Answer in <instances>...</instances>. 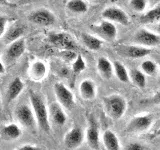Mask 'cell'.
<instances>
[{
	"label": "cell",
	"mask_w": 160,
	"mask_h": 150,
	"mask_svg": "<svg viewBox=\"0 0 160 150\" xmlns=\"http://www.w3.org/2000/svg\"><path fill=\"white\" fill-rule=\"evenodd\" d=\"M29 100L36 118L37 126L45 133L50 132V118L49 111L43 97L34 91L29 92Z\"/></svg>",
	"instance_id": "6da1fadb"
},
{
	"label": "cell",
	"mask_w": 160,
	"mask_h": 150,
	"mask_svg": "<svg viewBox=\"0 0 160 150\" xmlns=\"http://www.w3.org/2000/svg\"><path fill=\"white\" fill-rule=\"evenodd\" d=\"M104 111L108 116L118 120L121 118L127 110V101L123 96L119 94H111L103 98Z\"/></svg>",
	"instance_id": "7a4b0ae2"
},
{
	"label": "cell",
	"mask_w": 160,
	"mask_h": 150,
	"mask_svg": "<svg viewBox=\"0 0 160 150\" xmlns=\"http://www.w3.org/2000/svg\"><path fill=\"white\" fill-rule=\"evenodd\" d=\"M153 123V115L151 114H142L133 117L127 124L125 131L128 133L139 134L146 131L150 128Z\"/></svg>",
	"instance_id": "3957f363"
},
{
	"label": "cell",
	"mask_w": 160,
	"mask_h": 150,
	"mask_svg": "<svg viewBox=\"0 0 160 150\" xmlns=\"http://www.w3.org/2000/svg\"><path fill=\"white\" fill-rule=\"evenodd\" d=\"M15 118L17 121L28 129H33L37 125L36 118H35L34 112L32 110V107L28 106L26 104H21L15 108L14 111Z\"/></svg>",
	"instance_id": "277c9868"
},
{
	"label": "cell",
	"mask_w": 160,
	"mask_h": 150,
	"mask_svg": "<svg viewBox=\"0 0 160 150\" xmlns=\"http://www.w3.org/2000/svg\"><path fill=\"white\" fill-rule=\"evenodd\" d=\"M54 94L56 96L58 103L63 108L71 109L74 105V95L70 90L65 86L63 83H55L54 84Z\"/></svg>",
	"instance_id": "5b68a950"
},
{
	"label": "cell",
	"mask_w": 160,
	"mask_h": 150,
	"mask_svg": "<svg viewBox=\"0 0 160 150\" xmlns=\"http://www.w3.org/2000/svg\"><path fill=\"white\" fill-rule=\"evenodd\" d=\"M116 52L121 56L127 58H142L147 56L151 52V49L140 45H118L116 47Z\"/></svg>",
	"instance_id": "8992f818"
},
{
	"label": "cell",
	"mask_w": 160,
	"mask_h": 150,
	"mask_svg": "<svg viewBox=\"0 0 160 150\" xmlns=\"http://www.w3.org/2000/svg\"><path fill=\"white\" fill-rule=\"evenodd\" d=\"M134 42L143 47H153L157 46L160 43V37L157 34L150 32L147 29H140L134 35Z\"/></svg>",
	"instance_id": "52a82bcc"
},
{
	"label": "cell",
	"mask_w": 160,
	"mask_h": 150,
	"mask_svg": "<svg viewBox=\"0 0 160 150\" xmlns=\"http://www.w3.org/2000/svg\"><path fill=\"white\" fill-rule=\"evenodd\" d=\"M85 134L82 128L73 127L65 134L64 136V145L69 150H74L78 148L84 141Z\"/></svg>",
	"instance_id": "ba28073f"
},
{
	"label": "cell",
	"mask_w": 160,
	"mask_h": 150,
	"mask_svg": "<svg viewBox=\"0 0 160 150\" xmlns=\"http://www.w3.org/2000/svg\"><path fill=\"white\" fill-rule=\"evenodd\" d=\"M102 17L104 20L110 22H116L122 25L129 24V17L124 10L118 7H107L102 11Z\"/></svg>",
	"instance_id": "9c48e42d"
},
{
	"label": "cell",
	"mask_w": 160,
	"mask_h": 150,
	"mask_svg": "<svg viewBox=\"0 0 160 150\" xmlns=\"http://www.w3.org/2000/svg\"><path fill=\"white\" fill-rule=\"evenodd\" d=\"M50 42L54 46L63 50H75L77 48L74 40L66 33H52L49 35Z\"/></svg>",
	"instance_id": "30bf717a"
},
{
	"label": "cell",
	"mask_w": 160,
	"mask_h": 150,
	"mask_svg": "<svg viewBox=\"0 0 160 150\" xmlns=\"http://www.w3.org/2000/svg\"><path fill=\"white\" fill-rule=\"evenodd\" d=\"M94 32H96L100 37L107 40V41H113L117 36V29L116 26L110 21L103 20L96 26L92 27Z\"/></svg>",
	"instance_id": "8fae6325"
},
{
	"label": "cell",
	"mask_w": 160,
	"mask_h": 150,
	"mask_svg": "<svg viewBox=\"0 0 160 150\" xmlns=\"http://www.w3.org/2000/svg\"><path fill=\"white\" fill-rule=\"evenodd\" d=\"M49 118L57 126H62L67 121V115L58 102H52L48 107Z\"/></svg>",
	"instance_id": "7c38bea8"
},
{
	"label": "cell",
	"mask_w": 160,
	"mask_h": 150,
	"mask_svg": "<svg viewBox=\"0 0 160 150\" xmlns=\"http://www.w3.org/2000/svg\"><path fill=\"white\" fill-rule=\"evenodd\" d=\"M22 130L16 123L5 124L0 128V137L5 141H14L21 137Z\"/></svg>",
	"instance_id": "4fadbf2b"
},
{
	"label": "cell",
	"mask_w": 160,
	"mask_h": 150,
	"mask_svg": "<svg viewBox=\"0 0 160 150\" xmlns=\"http://www.w3.org/2000/svg\"><path fill=\"white\" fill-rule=\"evenodd\" d=\"M85 138L88 146L93 150H98L100 147V132L97 124L91 123L85 133Z\"/></svg>",
	"instance_id": "5bb4252c"
},
{
	"label": "cell",
	"mask_w": 160,
	"mask_h": 150,
	"mask_svg": "<svg viewBox=\"0 0 160 150\" xmlns=\"http://www.w3.org/2000/svg\"><path fill=\"white\" fill-rule=\"evenodd\" d=\"M29 19L32 22L38 25H43V26L51 25L55 21L54 15L51 12H49L48 10H38V11H35L30 15Z\"/></svg>",
	"instance_id": "9a60e30c"
},
{
	"label": "cell",
	"mask_w": 160,
	"mask_h": 150,
	"mask_svg": "<svg viewBox=\"0 0 160 150\" xmlns=\"http://www.w3.org/2000/svg\"><path fill=\"white\" fill-rule=\"evenodd\" d=\"M79 92L85 100H92L96 96V85L91 79H85L79 85Z\"/></svg>",
	"instance_id": "2e32d148"
},
{
	"label": "cell",
	"mask_w": 160,
	"mask_h": 150,
	"mask_svg": "<svg viewBox=\"0 0 160 150\" xmlns=\"http://www.w3.org/2000/svg\"><path fill=\"white\" fill-rule=\"evenodd\" d=\"M29 77L34 81H41L45 78L47 73V67L42 61H35L29 68Z\"/></svg>",
	"instance_id": "e0dca14e"
},
{
	"label": "cell",
	"mask_w": 160,
	"mask_h": 150,
	"mask_svg": "<svg viewBox=\"0 0 160 150\" xmlns=\"http://www.w3.org/2000/svg\"><path fill=\"white\" fill-rule=\"evenodd\" d=\"M102 141L106 150H121L117 135L112 130H106L102 135Z\"/></svg>",
	"instance_id": "ac0fdd59"
},
{
	"label": "cell",
	"mask_w": 160,
	"mask_h": 150,
	"mask_svg": "<svg viewBox=\"0 0 160 150\" xmlns=\"http://www.w3.org/2000/svg\"><path fill=\"white\" fill-rule=\"evenodd\" d=\"M24 89V82L21 80V78L16 77L14 78L11 82L9 83L7 88V99L8 101H13L22 93Z\"/></svg>",
	"instance_id": "d6986e66"
},
{
	"label": "cell",
	"mask_w": 160,
	"mask_h": 150,
	"mask_svg": "<svg viewBox=\"0 0 160 150\" xmlns=\"http://www.w3.org/2000/svg\"><path fill=\"white\" fill-rule=\"evenodd\" d=\"M24 51H25L24 39H18L15 42L9 45V47L7 49V57L10 60L14 61V60H17L21 56Z\"/></svg>",
	"instance_id": "ffe728a7"
},
{
	"label": "cell",
	"mask_w": 160,
	"mask_h": 150,
	"mask_svg": "<svg viewBox=\"0 0 160 150\" xmlns=\"http://www.w3.org/2000/svg\"><path fill=\"white\" fill-rule=\"evenodd\" d=\"M97 70L100 75L105 79H110L113 75V64L109 59L105 57H100L97 60Z\"/></svg>",
	"instance_id": "44dd1931"
},
{
	"label": "cell",
	"mask_w": 160,
	"mask_h": 150,
	"mask_svg": "<svg viewBox=\"0 0 160 150\" xmlns=\"http://www.w3.org/2000/svg\"><path fill=\"white\" fill-rule=\"evenodd\" d=\"M81 38L85 46L88 49L92 50V51H97L102 46V40L96 36H93V35L82 33Z\"/></svg>",
	"instance_id": "7402d4cb"
},
{
	"label": "cell",
	"mask_w": 160,
	"mask_h": 150,
	"mask_svg": "<svg viewBox=\"0 0 160 150\" xmlns=\"http://www.w3.org/2000/svg\"><path fill=\"white\" fill-rule=\"evenodd\" d=\"M129 76L131 81L135 86H137L140 89H144L146 86V75H145L141 70L138 69H131L129 73Z\"/></svg>",
	"instance_id": "603a6c76"
},
{
	"label": "cell",
	"mask_w": 160,
	"mask_h": 150,
	"mask_svg": "<svg viewBox=\"0 0 160 150\" xmlns=\"http://www.w3.org/2000/svg\"><path fill=\"white\" fill-rule=\"evenodd\" d=\"M113 70L119 81H121L123 83H128L130 81L129 72L127 71L126 67H125L121 62L115 61L113 63Z\"/></svg>",
	"instance_id": "cb8c5ba5"
},
{
	"label": "cell",
	"mask_w": 160,
	"mask_h": 150,
	"mask_svg": "<svg viewBox=\"0 0 160 150\" xmlns=\"http://www.w3.org/2000/svg\"><path fill=\"white\" fill-rule=\"evenodd\" d=\"M158 19H160V4L157 5L155 8H152L151 10H149L148 12L143 14L140 17V22L143 24H148L157 21Z\"/></svg>",
	"instance_id": "d4e9b609"
},
{
	"label": "cell",
	"mask_w": 160,
	"mask_h": 150,
	"mask_svg": "<svg viewBox=\"0 0 160 150\" xmlns=\"http://www.w3.org/2000/svg\"><path fill=\"white\" fill-rule=\"evenodd\" d=\"M67 8L74 13H85L88 10V5L84 0H69Z\"/></svg>",
	"instance_id": "484cf974"
},
{
	"label": "cell",
	"mask_w": 160,
	"mask_h": 150,
	"mask_svg": "<svg viewBox=\"0 0 160 150\" xmlns=\"http://www.w3.org/2000/svg\"><path fill=\"white\" fill-rule=\"evenodd\" d=\"M23 33V28L19 25H14L13 27H11L8 32L5 35V42L6 43H13L16 40H18V38L21 36Z\"/></svg>",
	"instance_id": "4316f807"
},
{
	"label": "cell",
	"mask_w": 160,
	"mask_h": 150,
	"mask_svg": "<svg viewBox=\"0 0 160 150\" xmlns=\"http://www.w3.org/2000/svg\"><path fill=\"white\" fill-rule=\"evenodd\" d=\"M141 71L148 76H153L157 73V65L152 60H145L141 63Z\"/></svg>",
	"instance_id": "83f0119b"
},
{
	"label": "cell",
	"mask_w": 160,
	"mask_h": 150,
	"mask_svg": "<svg viewBox=\"0 0 160 150\" xmlns=\"http://www.w3.org/2000/svg\"><path fill=\"white\" fill-rule=\"evenodd\" d=\"M73 71L76 72V73H80L82 72L83 70L86 68V64H85V61L83 57L81 56V55H77L76 58H75L74 60V63H73Z\"/></svg>",
	"instance_id": "f1b7e54d"
},
{
	"label": "cell",
	"mask_w": 160,
	"mask_h": 150,
	"mask_svg": "<svg viewBox=\"0 0 160 150\" xmlns=\"http://www.w3.org/2000/svg\"><path fill=\"white\" fill-rule=\"evenodd\" d=\"M130 5L135 11L142 12L147 6V1L146 0H130Z\"/></svg>",
	"instance_id": "f546056e"
},
{
	"label": "cell",
	"mask_w": 160,
	"mask_h": 150,
	"mask_svg": "<svg viewBox=\"0 0 160 150\" xmlns=\"http://www.w3.org/2000/svg\"><path fill=\"white\" fill-rule=\"evenodd\" d=\"M124 150H145V148L142 144H140L138 142H132L127 144L125 146Z\"/></svg>",
	"instance_id": "4dcf8cb0"
},
{
	"label": "cell",
	"mask_w": 160,
	"mask_h": 150,
	"mask_svg": "<svg viewBox=\"0 0 160 150\" xmlns=\"http://www.w3.org/2000/svg\"><path fill=\"white\" fill-rule=\"evenodd\" d=\"M62 56L65 60H68V61H71V60H75L76 57V54H75L74 50H63L62 52Z\"/></svg>",
	"instance_id": "1f68e13d"
},
{
	"label": "cell",
	"mask_w": 160,
	"mask_h": 150,
	"mask_svg": "<svg viewBox=\"0 0 160 150\" xmlns=\"http://www.w3.org/2000/svg\"><path fill=\"white\" fill-rule=\"evenodd\" d=\"M13 150H41V148L36 146V145L25 144V145H22V146H19L17 148H14Z\"/></svg>",
	"instance_id": "d6a6232c"
},
{
	"label": "cell",
	"mask_w": 160,
	"mask_h": 150,
	"mask_svg": "<svg viewBox=\"0 0 160 150\" xmlns=\"http://www.w3.org/2000/svg\"><path fill=\"white\" fill-rule=\"evenodd\" d=\"M5 24H6V19L3 18V17H0V36L4 33Z\"/></svg>",
	"instance_id": "836d02e7"
},
{
	"label": "cell",
	"mask_w": 160,
	"mask_h": 150,
	"mask_svg": "<svg viewBox=\"0 0 160 150\" xmlns=\"http://www.w3.org/2000/svg\"><path fill=\"white\" fill-rule=\"evenodd\" d=\"M153 103L157 104V105H160V89L158 91L155 93V95L153 96Z\"/></svg>",
	"instance_id": "e575fe53"
},
{
	"label": "cell",
	"mask_w": 160,
	"mask_h": 150,
	"mask_svg": "<svg viewBox=\"0 0 160 150\" xmlns=\"http://www.w3.org/2000/svg\"><path fill=\"white\" fill-rule=\"evenodd\" d=\"M4 73H5V66L2 63L1 59H0V74H4Z\"/></svg>",
	"instance_id": "d590c367"
},
{
	"label": "cell",
	"mask_w": 160,
	"mask_h": 150,
	"mask_svg": "<svg viewBox=\"0 0 160 150\" xmlns=\"http://www.w3.org/2000/svg\"><path fill=\"white\" fill-rule=\"evenodd\" d=\"M155 136H157V137H158V136H160V127H159V128L157 129L156 133H155Z\"/></svg>",
	"instance_id": "8d00e7d4"
},
{
	"label": "cell",
	"mask_w": 160,
	"mask_h": 150,
	"mask_svg": "<svg viewBox=\"0 0 160 150\" xmlns=\"http://www.w3.org/2000/svg\"><path fill=\"white\" fill-rule=\"evenodd\" d=\"M156 29H157V32H158V33L160 34V22H159V23L157 24V28H156Z\"/></svg>",
	"instance_id": "74e56055"
},
{
	"label": "cell",
	"mask_w": 160,
	"mask_h": 150,
	"mask_svg": "<svg viewBox=\"0 0 160 150\" xmlns=\"http://www.w3.org/2000/svg\"><path fill=\"white\" fill-rule=\"evenodd\" d=\"M6 0H0V3H2V2H5Z\"/></svg>",
	"instance_id": "f35d334b"
},
{
	"label": "cell",
	"mask_w": 160,
	"mask_h": 150,
	"mask_svg": "<svg viewBox=\"0 0 160 150\" xmlns=\"http://www.w3.org/2000/svg\"><path fill=\"white\" fill-rule=\"evenodd\" d=\"M155 2H160V0H156V1H155Z\"/></svg>",
	"instance_id": "ab89813d"
},
{
	"label": "cell",
	"mask_w": 160,
	"mask_h": 150,
	"mask_svg": "<svg viewBox=\"0 0 160 150\" xmlns=\"http://www.w3.org/2000/svg\"><path fill=\"white\" fill-rule=\"evenodd\" d=\"M0 104H1V102H0Z\"/></svg>",
	"instance_id": "60d3db41"
}]
</instances>
